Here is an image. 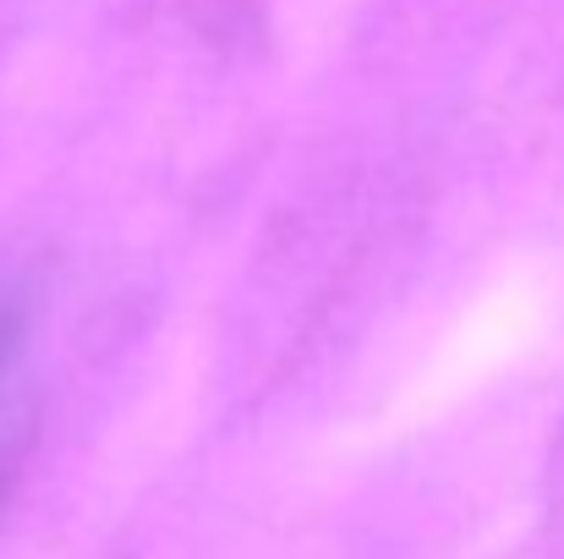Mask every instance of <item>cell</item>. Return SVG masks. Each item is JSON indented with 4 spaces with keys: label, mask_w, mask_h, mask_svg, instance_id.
<instances>
[{
    "label": "cell",
    "mask_w": 564,
    "mask_h": 559,
    "mask_svg": "<svg viewBox=\"0 0 564 559\" xmlns=\"http://www.w3.org/2000/svg\"><path fill=\"white\" fill-rule=\"evenodd\" d=\"M39 389H33V291L17 269H0V505L33 444Z\"/></svg>",
    "instance_id": "1"
}]
</instances>
